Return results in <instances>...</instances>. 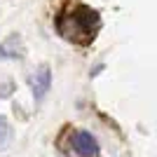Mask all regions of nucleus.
Here are the masks:
<instances>
[{"label":"nucleus","mask_w":157,"mask_h":157,"mask_svg":"<svg viewBox=\"0 0 157 157\" xmlns=\"http://www.w3.org/2000/svg\"><path fill=\"white\" fill-rule=\"evenodd\" d=\"M98 26V14L89 7H78L73 14H63L59 19V33L73 42H87Z\"/></svg>","instance_id":"obj_1"},{"label":"nucleus","mask_w":157,"mask_h":157,"mask_svg":"<svg viewBox=\"0 0 157 157\" xmlns=\"http://www.w3.org/2000/svg\"><path fill=\"white\" fill-rule=\"evenodd\" d=\"M71 145H73V152L80 157H96L98 155V143L89 131H75L71 136Z\"/></svg>","instance_id":"obj_2"},{"label":"nucleus","mask_w":157,"mask_h":157,"mask_svg":"<svg viewBox=\"0 0 157 157\" xmlns=\"http://www.w3.org/2000/svg\"><path fill=\"white\" fill-rule=\"evenodd\" d=\"M49 85H52V73H49V66H40L35 78H33V98L35 101H42L49 92Z\"/></svg>","instance_id":"obj_3"},{"label":"nucleus","mask_w":157,"mask_h":157,"mask_svg":"<svg viewBox=\"0 0 157 157\" xmlns=\"http://www.w3.org/2000/svg\"><path fill=\"white\" fill-rule=\"evenodd\" d=\"M10 141H12V127H10L5 115H0V152L7 150Z\"/></svg>","instance_id":"obj_4"}]
</instances>
